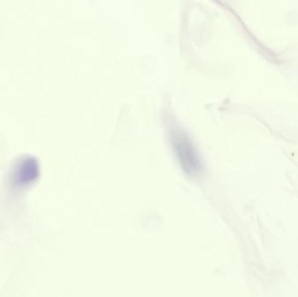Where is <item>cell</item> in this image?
Segmentation results:
<instances>
[{"mask_svg":"<svg viewBox=\"0 0 298 297\" xmlns=\"http://www.w3.org/2000/svg\"><path fill=\"white\" fill-rule=\"evenodd\" d=\"M172 142L181 165L188 172H194L201 166L199 154L190 139L183 131L172 132Z\"/></svg>","mask_w":298,"mask_h":297,"instance_id":"obj_1","label":"cell"}]
</instances>
